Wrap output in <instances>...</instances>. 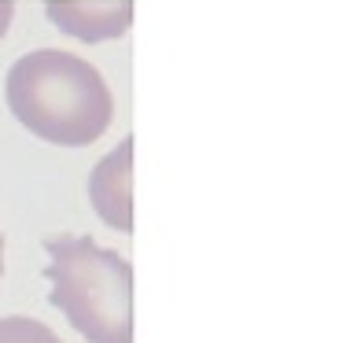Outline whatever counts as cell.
<instances>
[{"instance_id": "1", "label": "cell", "mask_w": 354, "mask_h": 343, "mask_svg": "<svg viewBox=\"0 0 354 343\" xmlns=\"http://www.w3.org/2000/svg\"><path fill=\"white\" fill-rule=\"evenodd\" d=\"M4 100L22 129L55 148H88L115 122V96L88 59L66 48H33L11 63Z\"/></svg>"}, {"instance_id": "2", "label": "cell", "mask_w": 354, "mask_h": 343, "mask_svg": "<svg viewBox=\"0 0 354 343\" xmlns=\"http://www.w3.org/2000/svg\"><path fill=\"white\" fill-rule=\"evenodd\" d=\"M48 303L85 343H133V266L93 237L48 240Z\"/></svg>"}, {"instance_id": "3", "label": "cell", "mask_w": 354, "mask_h": 343, "mask_svg": "<svg viewBox=\"0 0 354 343\" xmlns=\"http://www.w3.org/2000/svg\"><path fill=\"white\" fill-rule=\"evenodd\" d=\"M88 203L96 218L118 232H133V137H122L88 174Z\"/></svg>"}, {"instance_id": "4", "label": "cell", "mask_w": 354, "mask_h": 343, "mask_svg": "<svg viewBox=\"0 0 354 343\" xmlns=\"http://www.w3.org/2000/svg\"><path fill=\"white\" fill-rule=\"evenodd\" d=\"M44 15L66 37L100 44L129 33L133 0H44Z\"/></svg>"}, {"instance_id": "5", "label": "cell", "mask_w": 354, "mask_h": 343, "mask_svg": "<svg viewBox=\"0 0 354 343\" xmlns=\"http://www.w3.org/2000/svg\"><path fill=\"white\" fill-rule=\"evenodd\" d=\"M0 343H63V340L37 317L11 314V317H0Z\"/></svg>"}, {"instance_id": "6", "label": "cell", "mask_w": 354, "mask_h": 343, "mask_svg": "<svg viewBox=\"0 0 354 343\" xmlns=\"http://www.w3.org/2000/svg\"><path fill=\"white\" fill-rule=\"evenodd\" d=\"M11 19H15V0H0V41L8 37Z\"/></svg>"}, {"instance_id": "7", "label": "cell", "mask_w": 354, "mask_h": 343, "mask_svg": "<svg viewBox=\"0 0 354 343\" xmlns=\"http://www.w3.org/2000/svg\"><path fill=\"white\" fill-rule=\"evenodd\" d=\"M0 277H4V237H0Z\"/></svg>"}]
</instances>
